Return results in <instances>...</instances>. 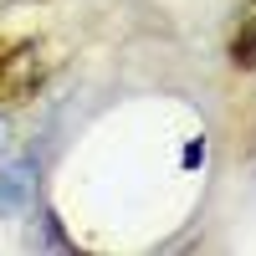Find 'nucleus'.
Segmentation results:
<instances>
[{
	"instance_id": "3",
	"label": "nucleus",
	"mask_w": 256,
	"mask_h": 256,
	"mask_svg": "<svg viewBox=\"0 0 256 256\" xmlns=\"http://www.w3.org/2000/svg\"><path fill=\"white\" fill-rule=\"evenodd\" d=\"M230 62L236 67H256V0L241 6V26L230 36Z\"/></svg>"
},
{
	"instance_id": "2",
	"label": "nucleus",
	"mask_w": 256,
	"mask_h": 256,
	"mask_svg": "<svg viewBox=\"0 0 256 256\" xmlns=\"http://www.w3.org/2000/svg\"><path fill=\"white\" fill-rule=\"evenodd\" d=\"M36 180H41L36 154H16L0 164V216H26L36 200Z\"/></svg>"
},
{
	"instance_id": "7",
	"label": "nucleus",
	"mask_w": 256,
	"mask_h": 256,
	"mask_svg": "<svg viewBox=\"0 0 256 256\" xmlns=\"http://www.w3.org/2000/svg\"><path fill=\"white\" fill-rule=\"evenodd\" d=\"M0 52H6V41H0Z\"/></svg>"
},
{
	"instance_id": "5",
	"label": "nucleus",
	"mask_w": 256,
	"mask_h": 256,
	"mask_svg": "<svg viewBox=\"0 0 256 256\" xmlns=\"http://www.w3.org/2000/svg\"><path fill=\"white\" fill-rule=\"evenodd\" d=\"M180 164H184V169H200V164H205V138H190L184 154H180Z\"/></svg>"
},
{
	"instance_id": "1",
	"label": "nucleus",
	"mask_w": 256,
	"mask_h": 256,
	"mask_svg": "<svg viewBox=\"0 0 256 256\" xmlns=\"http://www.w3.org/2000/svg\"><path fill=\"white\" fill-rule=\"evenodd\" d=\"M41 77H46V56H41L36 41H16V46L0 52V98H6V102L36 98Z\"/></svg>"
},
{
	"instance_id": "6",
	"label": "nucleus",
	"mask_w": 256,
	"mask_h": 256,
	"mask_svg": "<svg viewBox=\"0 0 256 256\" xmlns=\"http://www.w3.org/2000/svg\"><path fill=\"white\" fill-rule=\"evenodd\" d=\"M10 144H16V123H10V113H0V159L10 154Z\"/></svg>"
},
{
	"instance_id": "4",
	"label": "nucleus",
	"mask_w": 256,
	"mask_h": 256,
	"mask_svg": "<svg viewBox=\"0 0 256 256\" xmlns=\"http://www.w3.org/2000/svg\"><path fill=\"white\" fill-rule=\"evenodd\" d=\"M41 230H46V246H56V251H72L67 230H62V220H56V210H41Z\"/></svg>"
}]
</instances>
